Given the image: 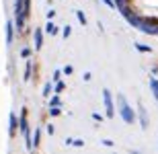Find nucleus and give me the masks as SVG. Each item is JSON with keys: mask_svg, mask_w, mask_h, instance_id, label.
Wrapping results in <instances>:
<instances>
[{"mask_svg": "<svg viewBox=\"0 0 158 154\" xmlns=\"http://www.w3.org/2000/svg\"><path fill=\"white\" fill-rule=\"evenodd\" d=\"M117 103H119V117L125 121V123H134V121H138V115H135V111L129 107V103H127V99H125V95H121L119 93L117 95Z\"/></svg>", "mask_w": 158, "mask_h": 154, "instance_id": "1", "label": "nucleus"}, {"mask_svg": "<svg viewBox=\"0 0 158 154\" xmlns=\"http://www.w3.org/2000/svg\"><path fill=\"white\" fill-rule=\"evenodd\" d=\"M103 103H105V111H107V117L113 119L115 117V103H113V95L111 90H103Z\"/></svg>", "mask_w": 158, "mask_h": 154, "instance_id": "2", "label": "nucleus"}, {"mask_svg": "<svg viewBox=\"0 0 158 154\" xmlns=\"http://www.w3.org/2000/svg\"><path fill=\"white\" fill-rule=\"evenodd\" d=\"M43 35H45V29L35 27V31H33V39H35V52H39V49L43 48Z\"/></svg>", "mask_w": 158, "mask_h": 154, "instance_id": "3", "label": "nucleus"}, {"mask_svg": "<svg viewBox=\"0 0 158 154\" xmlns=\"http://www.w3.org/2000/svg\"><path fill=\"white\" fill-rule=\"evenodd\" d=\"M17 130H19V119L15 115V111H10V115H8V136H17Z\"/></svg>", "mask_w": 158, "mask_h": 154, "instance_id": "4", "label": "nucleus"}, {"mask_svg": "<svg viewBox=\"0 0 158 154\" xmlns=\"http://www.w3.org/2000/svg\"><path fill=\"white\" fill-rule=\"evenodd\" d=\"M15 21H8L6 23V45H12V41H15Z\"/></svg>", "mask_w": 158, "mask_h": 154, "instance_id": "5", "label": "nucleus"}, {"mask_svg": "<svg viewBox=\"0 0 158 154\" xmlns=\"http://www.w3.org/2000/svg\"><path fill=\"white\" fill-rule=\"evenodd\" d=\"M31 76H33V62H31V60L27 58V64H25V74H23V78L27 80V82H29Z\"/></svg>", "mask_w": 158, "mask_h": 154, "instance_id": "6", "label": "nucleus"}, {"mask_svg": "<svg viewBox=\"0 0 158 154\" xmlns=\"http://www.w3.org/2000/svg\"><path fill=\"white\" fill-rule=\"evenodd\" d=\"M138 115H140L142 127L146 130V127H148V117H146V109H144V105H138Z\"/></svg>", "mask_w": 158, "mask_h": 154, "instance_id": "7", "label": "nucleus"}, {"mask_svg": "<svg viewBox=\"0 0 158 154\" xmlns=\"http://www.w3.org/2000/svg\"><path fill=\"white\" fill-rule=\"evenodd\" d=\"M39 140H41V127H35V131H33V150L39 148Z\"/></svg>", "mask_w": 158, "mask_h": 154, "instance_id": "8", "label": "nucleus"}, {"mask_svg": "<svg viewBox=\"0 0 158 154\" xmlns=\"http://www.w3.org/2000/svg\"><path fill=\"white\" fill-rule=\"evenodd\" d=\"M45 33H47V35H56V33H58V25L49 21V23L45 25Z\"/></svg>", "mask_w": 158, "mask_h": 154, "instance_id": "9", "label": "nucleus"}, {"mask_svg": "<svg viewBox=\"0 0 158 154\" xmlns=\"http://www.w3.org/2000/svg\"><path fill=\"white\" fill-rule=\"evenodd\" d=\"M66 90V84L62 82V80H58V82H53V93H58V95H62Z\"/></svg>", "mask_w": 158, "mask_h": 154, "instance_id": "10", "label": "nucleus"}, {"mask_svg": "<svg viewBox=\"0 0 158 154\" xmlns=\"http://www.w3.org/2000/svg\"><path fill=\"white\" fill-rule=\"evenodd\" d=\"M135 49L142 53H152V48L150 45H144V43H135Z\"/></svg>", "mask_w": 158, "mask_h": 154, "instance_id": "11", "label": "nucleus"}, {"mask_svg": "<svg viewBox=\"0 0 158 154\" xmlns=\"http://www.w3.org/2000/svg\"><path fill=\"white\" fill-rule=\"evenodd\" d=\"M60 105H62V101H60V95L56 93V95L49 99V107H60Z\"/></svg>", "mask_w": 158, "mask_h": 154, "instance_id": "12", "label": "nucleus"}, {"mask_svg": "<svg viewBox=\"0 0 158 154\" xmlns=\"http://www.w3.org/2000/svg\"><path fill=\"white\" fill-rule=\"evenodd\" d=\"M150 89H152L154 97H156V101H158V80L154 78V80H150Z\"/></svg>", "mask_w": 158, "mask_h": 154, "instance_id": "13", "label": "nucleus"}, {"mask_svg": "<svg viewBox=\"0 0 158 154\" xmlns=\"http://www.w3.org/2000/svg\"><path fill=\"white\" fill-rule=\"evenodd\" d=\"M76 19L80 21V25H86V15H84L82 10H76Z\"/></svg>", "mask_w": 158, "mask_h": 154, "instance_id": "14", "label": "nucleus"}, {"mask_svg": "<svg viewBox=\"0 0 158 154\" xmlns=\"http://www.w3.org/2000/svg\"><path fill=\"white\" fill-rule=\"evenodd\" d=\"M52 89H53V82H47L45 86H43V97H49V93H52Z\"/></svg>", "mask_w": 158, "mask_h": 154, "instance_id": "15", "label": "nucleus"}, {"mask_svg": "<svg viewBox=\"0 0 158 154\" xmlns=\"http://www.w3.org/2000/svg\"><path fill=\"white\" fill-rule=\"evenodd\" d=\"M62 35H64V37H66V39H68V37H70V35H72V27H70V25H66L64 29H62Z\"/></svg>", "mask_w": 158, "mask_h": 154, "instance_id": "16", "label": "nucleus"}, {"mask_svg": "<svg viewBox=\"0 0 158 154\" xmlns=\"http://www.w3.org/2000/svg\"><path fill=\"white\" fill-rule=\"evenodd\" d=\"M62 74H64V72H62V70H56V72H53V74H52V82H58V80H60V76H62Z\"/></svg>", "mask_w": 158, "mask_h": 154, "instance_id": "17", "label": "nucleus"}, {"mask_svg": "<svg viewBox=\"0 0 158 154\" xmlns=\"http://www.w3.org/2000/svg\"><path fill=\"white\" fill-rule=\"evenodd\" d=\"M62 72H64L66 76H70L72 72H74V68H72V66H70V64H68V66H64V68H62Z\"/></svg>", "mask_w": 158, "mask_h": 154, "instance_id": "18", "label": "nucleus"}, {"mask_svg": "<svg viewBox=\"0 0 158 154\" xmlns=\"http://www.w3.org/2000/svg\"><path fill=\"white\" fill-rule=\"evenodd\" d=\"M49 115L58 117V115H60V107H49Z\"/></svg>", "mask_w": 158, "mask_h": 154, "instance_id": "19", "label": "nucleus"}, {"mask_svg": "<svg viewBox=\"0 0 158 154\" xmlns=\"http://www.w3.org/2000/svg\"><path fill=\"white\" fill-rule=\"evenodd\" d=\"M21 58H25V60H27V58H31V49H29V48H25L23 52H21Z\"/></svg>", "mask_w": 158, "mask_h": 154, "instance_id": "20", "label": "nucleus"}, {"mask_svg": "<svg viewBox=\"0 0 158 154\" xmlns=\"http://www.w3.org/2000/svg\"><path fill=\"white\" fill-rule=\"evenodd\" d=\"M101 2H105L109 8H117V4H115V0H101Z\"/></svg>", "mask_w": 158, "mask_h": 154, "instance_id": "21", "label": "nucleus"}, {"mask_svg": "<svg viewBox=\"0 0 158 154\" xmlns=\"http://www.w3.org/2000/svg\"><path fill=\"white\" fill-rule=\"evenodd\" d=\"M72 146H76V148H82V146H84V142H82V140H72Z\"/></svg>", "mask_w": 158, "mask_h": 154, "instance_id": "22", "label": "nucleus"}, {"mask_svg": "<svg viewBox=\"0 0 158 154\" xmlns=\"http://www.w3.org/2000/svg\"><path fill=\"white\" fill-rule=\"evenodd\" d=\"M45 130H47V134H49V136H53V131H56V127H53L52 123H47V127H45Z\"/></svg>", "mask_w": 158, "mask_h": 154, "instance_id": "23", "label": "nucleus"}, {"mask_svg": "<svg viewBox=\"0 0 158 154\" xmlns=\"http://www.w3.org/2000/svg\"><path fill=\"white\" fill-rule=\"evenodd\" d=\"M45 15H47V19H49V21H52V19H53V17H56V10H53V8H52V10H47V12H45Z\"/></svg>", "mask_w": 158, "mask_h": 154, "instance_id": "24", "label": "nucleus"}, {"mask_svg": "<svg viewBox=\"0 0 158 154\" xmlns=\"http://www.w3.org/2000/svg\"><path fill=\"white\" fill-rule=\"evenodd\" d=\"M93 119H94V121H103V117H101L99 113H93Z\"/></svg>", "mask_w": 158, "mask_h": 154, "instance_id": "25", "label": "nucleus"}]
</instances>
